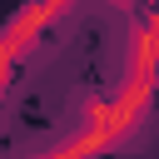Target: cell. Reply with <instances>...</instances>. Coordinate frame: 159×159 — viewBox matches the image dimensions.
Masks as SVG:
<instances>
[{"label":"cell","mask_w":159,"mask_h":159,"mask_svg":"<svg viewBox=\"0 0 159 159\" xmlns=\"http://www.w3.org/2000/svg\"><path fill=\"white\" fill-rule=\"evenodd\" d=\"M65 10H70V0H25V5L15 10V20L0 30V99H5L10 80H15L25 50H30V45H35V40H40Z\"/></svg>","instance_id":"1"},{"label":"cell","mask_w":159,"mask_h":159,"mask_svg":"<svg viewBox=\"0 0 159 159\" xmlns=\"http://www.w3.org/2000/svg\"><path fill=\"white\" fill-rule=\"evenodd\" d=\"M109 5H119V10H129V5H134V0H109Z\"/></svg>","instance_id":"2"},{"label":"cell","mask_w":159,"mask_h":159,"mask_svg":"<svg viewBox=\"0 0 159 159\" xmlns=\"http://www.w3.org/2000/svg\"><path fill=\"white\" fill-rule=\"evenodd\" d=\"M149 10H159V0H149Z\"/></svg>","instance_id":"3"}]
</instances>
